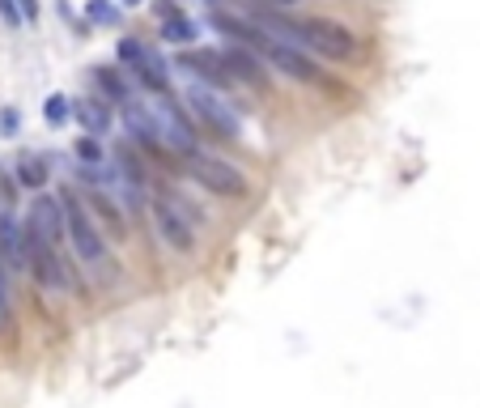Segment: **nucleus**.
Wrapping results in <instances>:
<instances>
[{"label": "nucleus", "instance_id": "nucleus-1", "mask_svg": "<svg viewBox=\"0 0 480 408\" xmlns=\"http://www.w3.org/2000/svg\"><path fill=\"white\" fill-rule=\"evenodd\" d=\"M65 226H68V247H73V256L77 264H85V273L94 285H107L111 290L115 281H119V264L111 260V247H107V234L102 226L94 221V213L90 204H81V196L65 192Z\"/></svg>", "mask_w": 480, "mask_h": 408}, {"label": "nucleus", "instance_id": "nucleus-26", "mask_svg": "<svg viewBox=\"0 0 480 408\" xmlns=\"http://www.w3.org/2000/svg\"><path fill=\"white\" fill-rule=\"evenodd\" d=\"M179 13H183V9H179L175 0H161V4H158V17H161V22H166V17H179Z\"/></svg>", "mask_w": 480, "mask_h": 408}, {"label": "nucleus", "instance_id": "nucleus-25", "mask_svg": "<svg viewBox=\"0 0 480 408\" xmlns=\"http://www.w3.org/2000/svg\"><path fill=\"white\" fill-rule=\"evenodd\" d=\"M17 4H22V17H26V22H39V0H17Z\"/></svg>", "mask_w": 480, "mask_h": 408}, {"label": "nucleus", "instance_id": "nucleus-5", "mask_svg": "<svg viewBox=\"0 0 480 408\" xmlns=\"http://www.w3.org/2000/svg\"><path fill=\"white\" fill-rule=\"evenodd\" d=\"M298 26H302L306 48H315L327 60H353L357 56V34L349 26L332 22V17H302Z\"/></svg>", "mask_w": 480, "mask_h": 408}, {"label": "nucleus", "instance_id": "nucleus-23", "mask_svg": "<svg viewBox=\"0 0 480 408\" xmlns=\"http://www.w3.org/2000/svg\"><path fill=\"white\" fill-rule=\"evenodd\" d=\"M0 22H4L9 30L26 26V17H22V4H17V0H0Z\"/></svg>", "mask_w": 480, "mask_h": 408}, {"label": "nucleus", "instance_id": "nucleus-8", "mask_svg": "<svg viewBox=\"0 0 480 408\" xmlns=\"http://www.w3.org/2000/svg\"><path fill=\"white\" fill-rule=\"evenodd\" d=\"M149 111H153V124H158L161 145L179 149L183 158H188V153H196V132H192V124H188V115L175 107V99H170V94H158V102H149Z\"/></svg>", "mask_w": 480, "mask_h": 408}, {"label": "nucleus", "instance_id": "nucleus-4", "mask_svg": "<svg viewBox=\"0 0 480 408\" xmlns=\"http://www.w3.org/2000/svg\"><path fill=\"white\" fill-rule=\"evenodd\" d=\"M119 65L128 68L132 77L149 90V94H170V73L158 51L141 43V39H119Z\"/></svg>", "mask_w": 480, "mask_h": 408}, {"label": "nucleus", "instance_id": "nucleus-11", "mask_svg": "<svg viewBox=\"0 0 480 408\" xmlns=\"http://www.w3.org/2000/svg\"><path fill=\"white\" fill-rule=\"evenodd\" d=\"M179 68H192L196 77H205V85H213V90H225V85L234 82V77H230V68H225V56L222 51H213V48L183 51V56H179Z\"/></svg>", "mask_w": 480, "mask_h": 408}, {"label": "nucleus", "instance_id": "nucleus-24", "mask_svg": "<svg viewBox=\"0 0 480 408\" xmlns=\"http://www.w3.org/2000/svg\"><path fill=\"white\" fill-rule=\"evenodd\" d=\"M17 124H22V115H17L13 107H4V111H0V132H4V136H17Z\"/></svg>", "mask_w": 480, "mask_h": 408}, {"label": "nucleus", "instance_id": "nucleus-27", "mask_svg": "<svg viewBox=\"0 0 480 408\" xmlns=\"http://www.w3.org/2000/svg\"><path fill=\"white\" fill-rule=\"evenodd\" d=\"M119 4H128V9H132V4H141V0H119Z\"/></svg>", "mask_w": 480, "mask_h": 408}, {"label": "nucleus", "instance_id": "nucleus-21", "mask_svg": "<svg viewBox=\"0 0 480 408\" xmlns=\"http://www.w3.org/2000/svg\"><path fill=\"white\" fill-rule=\"evenodd\" d=\"M77 158H81V162H85V166H102V141L85 132V136H81V141H77Z\"/></svg>", "mask_w": 480, "mask_h": 408}, {"label": "nucleus", "instance_id": "nucleus-28", "mask_svg": "<svg viewBox=\"0 0 480 408\" xmlns=\"http://www.w3.org/2000/svg\"><path fill=\"white\" fill-rule=\"evenodd\" d=\"M281 4H293V0H281Z\"/></svg>", "mask_w": 480, "mask_h": 408}, {"label": "nucleus", "instance_id": "nucleus-29", "mask_svg": "<svg viewBox=\"0 0 480 408\" xmlns=\"http://www.w3.org/2000/svg\"><path fill=\"white\" fill-rule=\"evenodd\" d=\"M213 4H217V0H213Z\"/></svg>", "mask_w": 480, "mask_h": 408}, {"label": "nucleus", "instance_id": "nucleus-17", "mask_svg": "<svg viewBox=\"0 0 480 408\" xmlns=\"http://www.w3.org/2000/svg\"><path fill=\"white\" fill-rule=\"evenodd\" d=\"M17 183H22V187H43V183H48V166H43V158L22 153V158H17Z\"/></svg>", "mask_w": 480, "mask_h": 408}, {"label": "nucleus", "instance_id": "nucleus-22", "mask_svg": "<svg viewBox=\"0 0 480 408\" xmlns=\"http://www.w3.org/2000/svg\"><path fill=\"white\" fill-rule=\"evenodd\" d=\"M9 264H4V256H0V327L9 324V310H13V298H9Z\"/></svg>", "mask_w": 480, "mask_h": 408}, {"label": "nucleus", "instance_id": "nucleus-14", "mask_svg": "<svg viewBox=\"0 0 480 408\" xmlns=\"http://www.w3.org/2000/svg\"><path fill=\"white\" fill-rule=\"evenodd\" d=\"M73 119H77L90 136H107V128H111V107H107V99H73Z\"/></svg>", "mask_w": 480, "mask_h": 408}, {"label": "nucleus", "instance_id": "nucleus-18", "mask_svg": "<svg viewBox=\"0 0 480 408\" xmlns=\"http://www.w3.org/2000/svg\"><path fill=\"white\" fill-rule=\"evenodd\" d=\"M161 39H166V43H175V48H183V43H192L196 39V22L192 17H166V22H161Z\"/></svg>", "mask_w": 480, "mask_h": 408}, {"label": "nucleus", "instance_id": "nucleus-6", "mask_svg": "<svg viewBox=\"0 0 480 408\" xmlns=\"http://www.w3.org/2000/svg\"><path fill=\"white\" fill-rule=\"evenodd\" d=\"M149 213H153L158 239L170 247V251H179V256L196 251V221L179 209L175 200H170V196H153V200H149Z\"/></svg>", "mask_w": 480, "mask_h": 408}, {"label": "nucleus", "instance_id": "nucleus-15", "mask_svg": "<svg viewBox=\"0 0 480 408\" xmlns=\"http://www.w3.org/2000/svg\"><path fill=\"white\" fill-rule=\"evenodd\" d=\"M124 128H128L144 149H153V153L161 149V136H158V124H153V111H144V107H136V102H124Z\"/></svg>", "mask_w": 480, "mask_h": 408}, {"label": "nucleus", "instance_id": "nucleus-2", "mask_svg": "<svg viewBox=\"0 0 480 408\" xmlns=\"http://www.w3.org/2000/svg\"><path fill=\"white\" fill-rule=\"evenodd\" d=\"M188 175H192L205 192L213 196H225V200H242L247 196V175H242L239 166L222 162V158H213V153H188Z\"/></svg>", "mask_w": 480, "mask_h": 408}, {"label": "nucleus", "instance_id": "nucleus-3", "mask_svg": "<svg viewBox=\"0 0 480 408\" xmlns=\"http://www.w3.org/2000/svg\"><path fill=\"white\" fill-rule=\"evenodd\" d=\"M188 102H192V115L217 136V141H239L242 136V124H239V115H234V107H230L213 85H192Z\"/></svg>", "mask_w": 480, "mask_h": 408}, {"label": "nucleus", "instance_id": "nucleus-7", "mask_svg": "<svg viewBox=\"0 0 480 408\" xmlns=\"http://www.w3.org/2000/svg\"><path fill=\"white\" fill-rule=\"evenodd\" d=\"M26 230L34 239H43L48 247H65L68 243V226H65V200L51 196V192H39L31 200V213H26Z\"/></svg>", "mask_w": 480, "mask_h": 408}, {"label": "nucleus", "instance_id": "nucleus-19", "mask_svg": "<svg viewBox=\"0 0 480 408\" xmlns=\"http://www.w3.org/2000/svg\"><path fill=\"white\" fill-rule=\"evenodd\" d=\"M85 17H90L94 26H119V22H124V9H119L115 0H85Z\"/></svg>", "mask_w": 480, "mask_h": 408}, {"label": "nucleus", "instance_id": "nucleus-13", "mask_svg": "<svg viewBox=\"0 0 480 408\" xmlns=\"http://www.w3.org/2000/svg\"><path fill=\"white\" fill-rule=\"evenodd\" d=\"M0 256L9 268L26 273V226H17L13 213H0Z\"/></svg>", "mask_w": 480, "mask_h": 408}, {"label": "nucleus", "instance_id": "nucleus-9", "mask_svg": "<svg viewBox=\"0 0 480 408\" xmlns=\"http://www.w3.org/2000/svg\"><path fill=\"white\" fill-rule=\"evenodd\" d=\"M264 60L273 68H281L285 77H293V82H310V85H332L327 82V73H323L315 60H306L298 48H289V43H273V48L264 51Z\"/></svg>", "mask_w": 480, "mask_h": 408}, {"label": "nucleus", "instance_id": "nucleus-10", "mask_svg": "<svg viewBox=\"0 0 480 408\" xmlns=\"http://www.w3.org/2000/svg\"><path fill=\"white\" fill-rule=\"evenodd\" d=\"M225 68H230V77L242 85H251V90H268V73H264V56H256L251 48H242V43H234V48H225Z\"/></svg>", "mask_w": 480, "mask_h": 408}, {"label": "nucleus", "instance_id": "nucleus-20", "mask_svg": "<svg viewBox=\"0 0 480 408\" xmlns=\"http://www.w3.org/2000/svg\"><path fill=\"white\" fill-rule=\"evenodd\" d=\"M68 115H73V99H68V94H51V99L43 102V119H48L51 128H65Z\"/></svg>", "mask_w": 480, "mask_h": 408}, {"label": "nucleus", "instance_id": "nucleus-12", "mask_svg": "<svg viewBox=\"0 0 480 408\" xmlns=\"http://www.w3.org/2000/svg\"><path fill=\"white\" fill-rule=\"evenodd\" d=\"M90 213H94V221L102 226V234L111 243H128V221H124V213H119V204H115V196L107 187L90 192Z\"/></svg>", "mask_w": 480, "mask_h": 408}, {"label": "nucleus", "instance_id": "nucleus-16", "mask_svg": "<svg viewBox=\"0 0 480 408\" xmlns=\"http://www.w3.org/2000/svg\"><path fill=\"white\" fill-rule=\"evenodd\" d=\"M94 82L98 90H102V99L107 102H132V90H128V77H124V68H115V65H98L94 68Z\"/></svg>", "mask_w": 480, "mask_h": 408}]
</instances>
